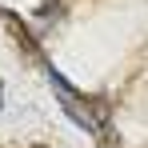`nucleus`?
I'll list each match as a JSON object with an SVG mask.
<instances>
[{
	"instance_id": "1",
	"label": "nucleus",
	"mask_w": 148,
	"mask_h": 148,
	"mask_svg": "<svg viewBox=\"0 0 148 148\" xmlns=\"http://www.w3.org/2000/svg\"><path fill=\"white\" fill-rule=\"evenodd\" d=\"M60 108H64V116H68L72 124H80L84 132H92V136L100 132V124L92 120V112H80V100L76 96H64V92H60Z\"/></svg>"
},
{
	"instance_id": "2",
	"label": "nucleus",
	"mask_w": 148,
	"mask_h": 148,
	"mask_svg": "<svg viewBox=\"0 0 148 148\" xmlns=\"http://www.w3.org/2000/svg\"><path fill=\"white\" fill-rule=\"evenodd\" d=\"M36 16H40V20H52V16H60V0H44V4L36 8Z\"/></svg>"
}]
</instances>
